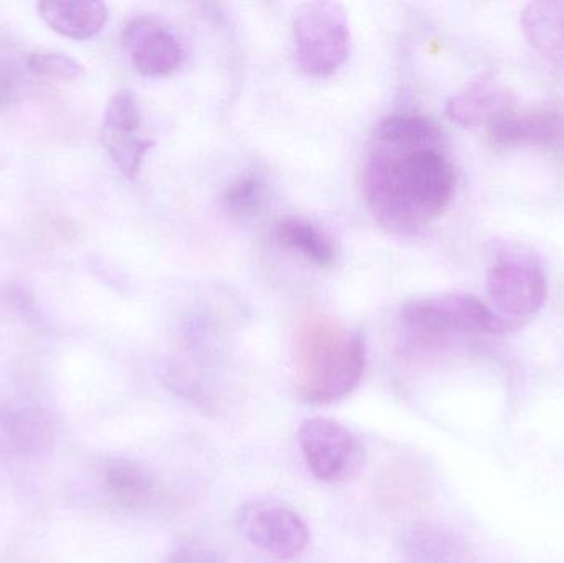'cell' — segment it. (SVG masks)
Returning a JSON list of instances; mask_svg holds the SVG:
<instances>
[{"mask_svg": "<svg viewBox=\"0 0 564 563\" xmlns=\"http://www.w3.org/2000/svg\"><path fill=\"white\" fill-rule=\"evenodd\" d=\"M141 108H139V101L134 93L122 89L109 99L102 128L138 132V129L141 128Z\"/></svg>", "mask_w": 564, "mask_h": 563, "instance_id": "17", "label": "cell"}, {"mask_svg": "<svg viewBox=\"0 0 564 563\" xmlns=\"http://www.w3.org/2000/svg\"><path fill=\"white\" fill-rule=\"evenodd\" d=\"M276 240L281 247L302 255L315 267L325 268L334 263V247L311 221L295 217L282 218L276 225Z\"/></svg>", "mask_w": 564, "mask_h": 563, "instance_id": "13", "label": "cell"}, {"mask_svg": "<svg viewBox=\"0 0 564 563\" xmlns=\"http://www.w3.org/2000/svg\"><path fill=\"white\" fill-rule=\"evenodd\" d=\"M520 20L530 46L564 75V2L536 0L527 3Z\"/></svg>", "mask_w": 564, "mask_h": 563, "instance_id": "11", "label": "cell"}, {"mask_svg": "<svg viewBox=\"0 0 564 563\" xmlns=\"http://www.w3.org/2000/svg\"><path fill=\"white\" fill-rule=\"evenodd\" d=\"M235 524L248 542L278 561L299 557L311 539L304 519L294 509L271 499L241 506Z\"/></svg>", "mask_w": 564, "mask_h": 563, "instance_id": "6", "label": "cell"}, {"mask_svg": "<svg viewBox=\"0 0 564 563\" xmlns=\"http://www.w3.org/2000/svg\"><path fill=\"white\" fill-rule=\"evenodd\" d=\"M109 485L119 498L129 502L148 501L154 495V481L148 473L121 463L109 472Z\"/></svg>", "mask_w": 564, "mask_h": 563, "instance_id": "16", "label": "cell"}, {"mask_svg": "<svg viewBox=\"0 0 564 563\" xmlns=\"http://www.w3.org/2000/svg\"><path fill=\"white\" fill-rule=\"evenodd\" d=\"M487 291L497 316L517 331L545 306L549 278L532 253L503 250L490 264Z\"/></svg>", "mask_w": 564, "mask_h": 563, "instance_id": "4", "label": "cell"}, {"mask_svg": "<svg viewBox=\"0 0 564 563\" xmlns=\"http://www.w3.org/2000/svg\"><path fill=\"white\" fill-rule=\"evenodd\" d=\"M456 187V169L433 119L397 112L378 122L361 171V191L383 230L417 234L449 207Z\"/></svg>", "mask_w": 564, "mask_h": 563, "instance_id": "1", "label": "cell"}, {"mask_svg": "<svg viewBox=\"0 0 564 563\" xmlns=\"http://www.w3.org/2000/svg\"><path fill=\"white\" fill-rule=\"evenodd\" d=\"M122 45L138 72L149 78L172 75L184 59L177 36L158 17H134L124 26Z\"/></svg>", "mask_w": 564, "mask_h": 563, "instance_id": "9", "label": "cell"}, {"mask_svg": "<svg viewBox=\"0 0 564 563\" xmlns=\"http://www.w3.org/2000/svg\"><path fill=\"white\" fill-rule=\"evenodd\" d=\"M39 12L50 29L73 40L93 39L109 19L105 3L79 0H46L39 3Z\"/></svg>", "mask_w": 564, "mask_h": 563, "instance_id": "12", "label": "cell"}, {"mask_svg": "<svg viewBox=\"0 0 564 563\" xmlns=\"http://www.w3.org/2000/svg\"><path fill=\"white\" fill-rule=\"evenodd\" d=\"M297 439L305 465L321 481L337 483L348 478L364 458L357 436L334 420H305Z\"/></svg>", "mask_w": 564, "mask_h": 563, "instance_id": "7", "label": "cell"}, {"mask_svg": "<svg viewBox=\"0 0 564 563\" xmlns=\"http://www.w3.org/2000/svg\"><path fill=\"white\" fill-rule=\"evenodd\" d=\"M510 108H513V96L486 75L470 79L454 93L447 101L446 115L460 128H487Z\"/></svg>", "mask_w": 564, "mask_h": 563, "instance_id": "10", "label": "cell"}, {"mask_svg": "<svg viewBox=\"0 0 564 563\" xmlns=\"http://www.w3.org/2000/svg\"><path fill=\"white\" fill-rule=\"evenodd\" d=\"M13 86L7 82V78L0 76V106L7 105L12 98Z\"/></svg>", "mask_w": 564, "mask_h": 563, "instance_id": "19", "label": "cell"}, {"mask_svg": "<svg viewBox=\"0 0 564 563\" xmlns=\"http://www.w3.org/2000/svg\"><path fill=\"white\" fill-rule=\"evenodd\" d=\"M295 56L307 76L327 78L344 65L350 52V23L340 3L308 2L294 19Z\"/></svg>", "mask_w": 564, "mask_h": 563, "instance_id": "5", "label": "cell"}, {"mask_svg": "<svg viewBox=\"0 0 564 563\" xmlns=\"http://www.w3.org/2000/svg\"><path fill=\"white\" fill-rule=\"evenodd\" d=\"M29 69L35 75L59 79V82H73L83 75L79 63L56 52L32 53L29 56Z\"/></svg>", "mask_w": 564, "mask_h": 563, "instance_id": "18", "label": "cell"}, {"mask_svg": "<svg viewBox=\"0 0 564 563\" xmlns=\"http://www.w3.org/2000/svg\"><path fill=\"white\" fill-rule=\"evenodd\" d=\"M404 326L421 339L436 340L464 334L502 336L512 333L492 307L463 293L417 297L401 310Z\"/></svg>", "mask_w": 564, "mask_h": 563, "instance_id": "3", "label": "cell"}, {"mask_svg": "<svg viewBox=\"0 0 564 563\" xmlns=\"http://www.w3.org/2000/svg\"><path fill=\"white\" fill-rule=\"evenodd\" d=\"M101 139L122 174L128 175L129 178L135 177L145 154L151 151L152 142L149 139L139 138L138 132L105 128L101 129Z\"/></svg>", "mask_w": 564, "mask_h": 563, "instance_id": "14", "label": "cell"}, {"mask_svg": "<svg viewBox=\"0 0 564 563\" xmlns=\"http://www.w3.org/2000/svg\"><path fill=\"white\" fill-rule=\"evenodd\" d=\"M487 132L490 144L499 149L564 148V108H510L487 126Z\"/></svg>", "mask_w": 564, "mask_h": 563, "instance_id": "8", "label": "cell"}, {"mask_svg": "<svg viewBox=\"0 0 564 563\" xmlns=\"http://www.w3.org/2000/svg\"><path fill=\"white\" fill-rule=\"evenodd\" d=\"M299 392L311 405H330L354 392L367 366V346L358 331L332 317L308 316L295 331Z\"/></svg>", "mask_w": 564, "mask_h": 563, "instance_id": "2", "label": "cell"}, {"mask_svg": "<svg viewBox=\"0 0 564 563\" xmlns=\"http://www.w3.org/2000/svg\"><path fill=\"white\" fill-rule=\"evenodd\" d=\"M225 212L237 220H250L264 207V187L260 178L245 175L228 185L221 197Z\"/></svg>", "mask_w": 564, "mask_h": 563, "instance_id": "15", "label": "cell"}]
</instances>
